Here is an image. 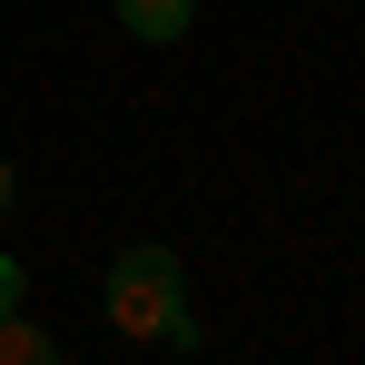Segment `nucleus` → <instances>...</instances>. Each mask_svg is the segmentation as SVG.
I'll return each mask as SVG.
<instances>
[{"instance_id": "obj_1", "label": "nucleus", "mask_w": 365, "mask_h": 365, "mask_svg": "<svg viewBox=\"0 0 365 365\" xmlns=\"http://www.w3.org/2000/svg\"><path fill=\"white\" fill-rule=\"evenodd\" d=\"M99 306H109V326L119 336H158V346H207V326H197V306H187V267L178 247H119L109 257V287H99Z\"/></svg>"}, {"instance_id": "obj_2", "label": "nucleus", "mask_w": 365, "mask_h": 365, "mask_svg": "<svg viewBox=\"0 0 365 365\" xmlns=\"http://www.w3.org/2000/svg\"><path fill=\"white\" fill-rule=\"evenodd\" d=\"M119 10L128 40H148V50H178L187 30H197V0H109Z\"/></svg>"}, {"instance_id": "obj_3", "label": "nucleus", "mask_w": 365, "mask_h": 365, "mask_svg": "<svg viewBox=\"0 0 365 365\" xmlns=\"http://www.w3.org/2000/svg\"><path fill=\"white\" fill-rule=\"evenodd\" d=\"M0 365H60L50 326H30V306H10V316H0Z\"/></svg>"}, {"instance_id": "obj_4", "label": "nucleus", "mask_w": 365, "mask_h": 365, "mask_svg": "<svg viewBox=\"0 0 365 365\" xmlns=\"http://www.w3.org/2000/svg\"><path fill=\"white\" fill-rule=\"evenodd\" d=\"M10 306H30V267H20V257H0V316H10Z\"/></svg>"}, {"instance_id": "obj_5", "label": "nucleus", "mask_w": 365, "mask_h": 365, "mask_svg": "<svg viewBox=\"0 0 365 365\" xmlns=\"http://www.w3.org/2000/svg\"><path fill=\"white\" fill-rule=\"evenodd\" d=\"M10 207H20V178H10V158H0V217H10Z\"/></svg>"}]
</instances>
